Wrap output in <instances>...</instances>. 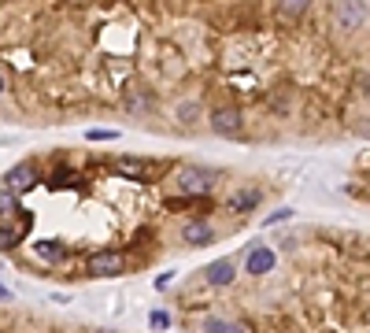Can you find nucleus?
Segmentation results:
<instances>
[{
  "label": "nucleus",
  "instance_id": "obj_5",
  "mask_svg": "<svg viewBox=\"0 0 370 333\" xmlns=\"http://www.w3.org/2000/svg\"><path fill=\"white\" fill-rule=\"evenodd\" d=\"M211 130L226 133V137H237L241 133V111L237 107H219V111H211Z\"/></svg>",
  "mask_w": 370,
  "mask_h": 333
},
{
  "label": "nucleus",
  "instance_id": "obj_2",
  "mask_svg": "<svg viewBox=\"0 0 370 333\" xmlns=\"http://www.w3.org/2000/svg\"><path fill=\"white\" fill-rule=\"evenodd\" d=\"M215 170H182V174H178V185H182V193L185 196H204L207 189L215 185Z\"/></svg>",
  "mask_w": 370,
  "mask_h": 333
},
{
  "label": "nucleus",
  "instance_id": "obj_8",
  "mask_svg": "<svg viewBox=\"0 0 370 333\" xmlns=\"http://www.w3.org/2000/svg\"><path fill=\"white\" fill-rule=\"evenodd\" d=\"M182 241H185V245H211L215 226H211V222H204V219H193V222H185V226H182Z\"/></svg>",
  "mask_w": 370,
  "mask_h": 333
},
{
  "label": "nucleus",
  "instance_id": "obj_6",
  "mask_svg": "<svg viewBox=\"0 0 370 333\" xmlns=\"http://www.w3.org/2000/svg\"><path fill=\"white\" fill-rule=\"evenodd\" d=\"M4 185L15 189V193H26V189H34V185H38V167H34V163L12 167V170H8V178H4Z\"/></svg>",
  "mask_w": 370,
  "mask_h": 333
},
{
  "label": "nucleus",
  "instance_id": "obj_4",
  "mask_svg": "<svg viewBox=\"0 0 370 333\" xmlns=\"http://www.w3.org/2000/svg\"><path fill=\"white\" fill-rule=\"evenodd\" d=\"M333 23L352 34V30H359V26L367 23V8L363 4H337L333 8Z\"/></svg>",
  "mask_w": 370,
  "mask_h": 333
},
{
  "label": "nucleus",
  "instance_id": "obj_11",
  "mask_svg": "<svg viewBox=\"0 0 370 333\" xmlns=\"http://www.w3.org/2000/svg\"><path fill=\"white\" fill-rule=\"evenodd\" d=\"M38 256L44 259V263H60V259L67 256V248H63L60 241H41V245H38Z\"/></svg>",
  "mask_w": 370,
  "mask_h": 333
},
{
  "label": "nucleus",
  "instance_id": "obj_17",
  "mask_svg": "<svg viewBox=\"0 0 370 333\" xmlns=\"http://www.w3.org/2000/svg\"><path fill=\"white\" fill-rule=\"evenodd\" d=\"M289 215H293V211H289V208H282V211H274V215H270L267 222H282V219H289Z\"/></svg>",
  "mask_w": 370,
  "mask_h": 333
},
{
  "label": "nucleus",
  "instance_id": "obj_14",
  "mask_svg": "<svg viewBox=\"0 0 370 333\" xmlns=\"http://www.w3.org/2000/svg\"><path fill=\"white\" fill-rule=\"evenodd\" d=\"M356 93L370 96V75H367V70H359V75H356Z\"/></svg>",
  "mask_w": 370,
  "mask_h": 333
},
{
  "label": "nucleus",
  "instance_id": "obj_13",
  "mask_svg": "<svg viewBox=\"0 0 370 333\" xmlns=\"http://www.w3.org/2000/svg\"><path fill=\"white\" fill-rule=\"evenodd\" d=\"M304 12H308V4H304V0H289V4L278 8V15H282V19H300Z\"/></svg>",
  "mask_w": 370,
  "mask_h": 333
},
{
  "label": "nucleus",
  "instance_id": "obj_9",
  "mask_svg": "<svg viewBox=\"0 0 370 333\" xmlns=\"http://www.w3.org/2000/svg\"><path fill=\"white\" fill-rule=\"evenodd\" d=\"M259 200H263V196H259V189H237V193L230 196V211L233 215H248V211L259 208Z\"/></svg>",
  "mask_w": 370,
  "mask_h": 333
},
{
  "label": "nucleus",
  "instance_id": "obj_16",
  "mask_svg": "<svg viewBox=\"0 0 370 333\" xmlns=\"http://www.w3.org/2000/svg\"><path fill=\"white\" fill-rule=\"evenodd\" d=\"M115 133L111 130H89V141H111Z\"/></svg>",
  "mask_w": 370,
  "mask_h": 333
},
{
  "label": "nucleus",
  "instance_id": "obj_12",
  "mask_svg": "<svg viewBox=\"0 0 370 333\" xmlns=\"http://www.w3.org/2000/svg\"><path fill=\"white\" fill-rule=\"evenodd\" d=\"M204 330H207V333H248L245 326H237V322H222V319H211Z\"/></svg>",
  "mask_w": 370,
  "mask_h": 333
},
{
  "label": "nucleus",
  "instance_id": "obj_7",
  "mask_svg": "<svg viewBox=\"0 0 370 333\" xmlns=\"http://www.w3.org/2000/svg\"><path fill=\"white\" fill-rule=\"evenodd\" d=\"M245 271H248V274H270V271H274V252H270L267 245L248 248V256H245Z\"/></svg>",
  "mask_w": 370,
  "mask_h": 333
},
{
  "label": "nucleus",
  "instance_id": "obj_3",
  "mask_svg": "<svg viewBox=\"0 0 370 333\" xmlns=\"http://www.w3.org/2000/svg\"><path fill=\"white\" fill-rule=\"evenodd\" d=\"M126 271V259H122V252H96L93 259H89V274H96V278H111V274H122Z\"/></svg>",
  "mask_w": 370,
  "mask_h": 333
},
{
  "label": "nucleus",
  "instance_id": "obj_10",
  "mask_svg": "<svg viewBox=\"0 0 370 333\" xmlns=\"http://www.w3.org/2000/svg\"><path fill=\"white\" fill-rule=\"evenodd\" d=\"M207 282L211 285H230L233 282V263L230 259H215V263L207 267Z\"/></svg>",
  "mask_w": 370,
  "mask_h": 333
},
{
  "label": "nucleus",
  "instance_id": "obj_15",
  "mask_svg": "<svg viewBox=\"0 0 370 333\" xmlns=\"http://www.w3.org/2000/svg\"><path fill=\"white\" fill-rule=\"evenodd\" d=\"M148 322H152L156 330H167V326H170V315H167V311H152V315H148Z\"/></svg>",
  "mask_w": 370,
  "mask_h": 333
},
{
  "label": "nucleus",
  "instance_id": "obj_1",
  "mask_svg": "<svg viewBox=\"0 0 370 333\" xmlns=\"http://www.w3.org/2000/svg\"><path fill=\"white\" fill-rule=\"evenodd\" d=\"M122 178H133V182H152L156 174H163L167 163H156V159H137V156H122L119 163H115Z\"/></svg>",
  "mask_w": 370,
  "mask_h": 333
}]
</instances>
